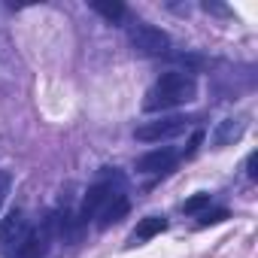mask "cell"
<instances>
[{
	"label": "cell",
	"mask_w": 258,
	"mask_h": 258,
	"mask_svg": "<svg viewBox=\"0 0 258 258\" xmlns=\"http://www.w3.org/2000/svg\"><path fill=\"white\" fill-rule=\"evenodd\" d=\"M195 97H198V79H195V73H188V70H167L146 91L143 109L146 112H158V109L164 112V109L191 103Z\"/></svg>",
	"instance_id": "6da1fadb"
},
{
	"label": "cell",
	"mask_w": 258,
	"mask_h": 258,
	"mask_svg": "<svg viewBox=\"0 0 258 258\" xmlns=\"http://www.w3.org/2000/svg\"><path fill=\"white\" fill-rule=\"evenodd\" d=\"M52 237H55V219H52V213H49L40 225L25 228V234H22L19 243L13 246V258H43V255L49 252Z\"/></svg>",
	"instance_id": "7a4b0ae2"
},
{
	"label": "cell",
	"mask_w": 258,
	"mask_h": 258,
	"mask_svg": "<svg viewBox=\"0 0 258 258\" xmlns=\"http://www.w3.org/2000/svg\"><path fill=\"white\" fill-rule=\"evenodd\" d=\"M127 40H131L134 52H140V55H146V58L167 55V49H170V37H167L161 28H152V25H143V22H137V25L131 28Z\"/></svg>",
	"instance_id": "3957f363"
},
{
	"label": "cell",
	"mask_w": 258,
	"mask_h": 258,
	"mask_svg": "<svg viewBox=\"0 0 258 258\" xmlns=\"http://www.w3.org/2000/svg\"><path fill=\"white\" fill-rule=\"evenodd\" d=\"M185 124H188V118H182V115H167V118L140 124L137 131H134V137H137L140 143H161V140L179 137V134L185 131Z\"/></svg>",
	"instance_id": "277c9868"
},
{
	"label": "cell",
	"mask_w": 258,
	"mask_h": 258,
	"mask_svg": "<svg viewBox=\"0 0 258 258\" xmlns=\"http://www.w3.org/2000/svg\"><path fill=\"white\" fill-rule=\"evenodd\" d=\"M115 195V188H112V182H94L88 191H85V198H82V207H79V222L85 225L88 219H97V213L106 207V201Z\"/></svg>",
	"instance_id": "5b68a950"
},
{
	"label": "cell",
	"mask_w": 258,
	"mask_h": 258,
	"mask_svg": "<svg viewBox=\"0 0 258 258\" xmlns=\"http://www.w3.org/2000/svg\"><path fill=\"white\" fill-rule=\"evenodd\" d=\"M176 161H179V152H173L170 146H161L137 158V173H167L173 170Z\"/></svg>",
	"instance_id": "8992f818"
},
{
	"label": "cell",
	"mask_w": 258,
	"mask_h": 258,
	"mask_svg": "<svg viewBox=\"0 0 258 258\" xmlns=\"http://www.w3.org/2000/svg\"><path fill=\"white\" fill-rule=\"evenodd\" d=\"M22 234H25V213L22 210H10L4 219H0V255H4L7 249H13Z\"/></svg>",
	"instance_id": "52a82bcc"
},
{
	"label": "cell",
	"mask_w": 258,
	"mask_h": 258,
	"mask_svg": "<svg viewBox=\"0 0 258 258\" xmlns=\"http://www.w3.org/2000/svg\"><path fill=\"white\" fill-rule=\"evenodd\" d=\"M127 210H131V201H127L121 191H115V195L106 201V207L97 213V228H100V231H106V228L118 225V222L127 216Z\"/></svg>",
	"instance_id": "ba28073f"
},
{
	"label": "cell",
	"mask_w": 258,
	"mask_h": 258,
	"mask_svg": "<svg viewBox=\"0 0 258 258\" xmlns=\"http://www.w3.org/2000/svg\"><path fill=\"white\" fill-rule=\"evenodd\" d=\"M243 118H225L216 124V131H213V146L216 149H225V146H234L240 137H243Z\"/></svg>",
	"instance_id": "9c48e42d"
},
{
	"label": "cell",
	"mask_w": 258,
	"mask_h": 258,
	"mask_svg": "<svg viewBox=\"0 0 258 258\" xmlns=\"http://www.w3.org/2000/svg\"><path fill=\"white\" fill-rule=\"evenodd\" d=\"M161 231H167V219H164V216H146V219L137 225V231L131 234V243H137V240H152V237H158Z\"/></svg>",
	"instance_id": "30bf717a"
},
{
	"label": "cell",
	"mask_w": 258,
	"mask_h": 258,
	"mask_svg": "<svg viewBox=\"0 0 258 258\" xmlns=\"http://www.w3.org/2000/svg\"><path fill=\"white\" fill-rule=\"evenodd\" d=\"M91 10H94L97 16H103L106 22H112V25H115V22H121V19H124V13H127V10H124V4H118V0H91Z\"/></svg>",
	"instance_id": "8fae6325"
},
{
	"label": "cell",
	"mask_w": 258,
	"mask_h": 258,
	"mask_svg": "<svg viewBox=\"0 0 258 258\" xmlns=\"http://www.w3.org/2000/svg\"><path fill=\"white\" fill-rule=\"evenodd\" d=\"M225 219H231V213L222 207V210H207V213H201V219H198V228H210V225H219V222H225Z\"/></svg>",
	"instance_id": "7c38bea8"
},
{
	"label": "cell",
	"mask_w": 258,
	"mask_h": 258,
	"mask_svg": "<svg viewBox=\"0 0 258 258\" xmlns=\"http://www.w3.org/2000/svg\"><path fill=\"white\" fill-rule=\"evenodd\" d=\"M207 207H210V195L201 191V195H195V198H188V201L182 204V213L195 216V213H201V210H207Z\"/></svg>",
	"instance_id": "4fadbf2b"
},
{
	"label": "cell",
	"mask_w": 258,
	"mask_h": 258,
	"mask_svg": "<svg viewBox=\"0 0 258 258\" xmlns=\"http://www.w3.org/2000/svg\"><path fill=\"white\" fill-rule=\"evenodd\" d=\"M204 137H207V134H204V131H195V134H191V140H188V146H185V152H182V155H185V158H191V155H195V152H198V149H201V143H204Z\"/></svg>",
	"instance_id": "5bb4252c"
},
{
	"label": "cell",
	"mask_w": 258,
	"mask_h": 258,
	"mask_svg": "<svg viewBox=\"0 0 258 258\" xmlns=\"http://www.w3.org/2000/svg\"><path fill=\"white\" fill-rule=\"evenodd\" d=\"M246 173H249V179H258V155H255V152H252L249 161H246Z\"/></svg>",
	"instance_id": "9a60e30c"
},
{
	"label": "cell",
	"mask_w": 258,
	"mask_h": 258,
	"mask_svg": "<svg viewBox=\"0 0 258 258\" xmlns=\"http://www.w3.org/2000/svg\"><path fill=\"white\" fill-rule=\"evenodd\" d=\"M7 191H10V173H7V170H0V204H4Z\"/></svg>",
	"instance_id": "2e32d148"
}]
</instances>
